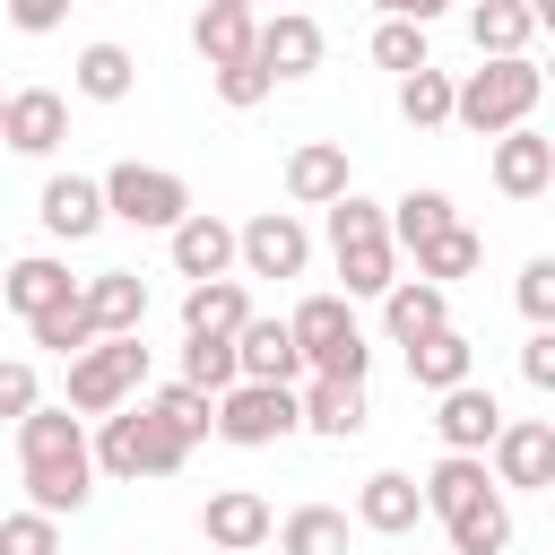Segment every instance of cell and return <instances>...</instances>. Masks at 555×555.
<instances>
[{"label":"cell","mask_w":555,"mask_h":555,"mask_svg":"<svg viewBox=\"0 0 555 555\" xmlns=\"http://www.w3.org/2000/svg\"><path fill=\"white\" fill-rule=\"evenodd\" d=\"M17 477H26V503L35 512H78L87 494H95V442H87V416L61 399V408H35L26 425H17Z\"/></svg>","instance_id":"obj_1"},{"label":"cell","mask_w":555,"mask_h":555,"mask_svg":"<svg viewBox=\"0 0 555 555\" xmlns=\"http://www.w3.org/2000/svg\"><path fill=\"white\" fill-rule=\"evenodd\" d=\"M538 95H546V69L520 52V61H477L468 78H460V130H477V139H503V130H529V113H538Z\"/></svg>","instance_id":"obj_2"},{"label":"cell","mask_w":555,"mask_h":555,"mask_svg":"<svg viewBox=\"0 0 555 555\" xmlns=\"http://www.w3.org/2000/svg\"><path fill=\"white\" fill-rule=\"evenodd\" d=\"M330 260H338V278H347V295H390L399 286V243H390V208H373V199H338L330 208Z\"/></svg>","instance_id":"obj_3"},{"label":"cell","mask_w":555,"mask_h":555,"mask_svg":"<svg viewBox=\"0 0 555 555\" xmlns=\"http://www.w3.org/2000/svg\"><path fill=\"white\" fill-rule=\"evenodd\" d=\"M182 460H191V442H182L147 399H130V408H113V416L95 425V468L121 477V486H139V477H173Z\"/></svg>","instance_id":"obj_4"},{"label":"cell","mask_w":555,"mask_h":555,"mask_svg":"<svg viewBox=\"0 0 555 555\" xmlns=\"http://www.w3.org/2000/svg\"><path fill=\"white\" fill-rule=\"evenodd\" d=\"M286 330H295V347H304L312 373H330V382H364V373H373V347H364L347 295H304V304L286 312Z\"/></svg>","instance_id":"obj_5"},{"label":"cell","mask_w":555,"mask_h":555,"mask_svg":"<svg viewBox=\"0 0 555 555\" xmlns=\"http://www.w3.org/2000/svg\"><path fill=\"white\" fill-rule=\"evenodd\" d=\"M104 208H113L121 225H139V234H173V225L191 217V182H182V173H165V165L121 156V165L104 173Z\"/></svg>","instance_id":"obj_6"},{"label":"cell","mask_w":555,"mask_h":555,"mask_svg":"<svg viewBox=\"0 0 555 555\" xmlns=\"http://www.w3.org/2000/svg\"><path fill=\"white\" fill-rule=\"evenodd\" d=\"M139 382H147V347H139V338H95V347L69 364V408H78V416H113V408L139 399Z\"/></svg>","instance_id":"obj_7"},{"label":"cell","mask_w":555,"mask_h":555,"mask_svg":"<svg viewBox=\"0 0 555 555\" xmlns=\"http://www.w3.org/2000/svg\"><path fill=\"white\" fill-rule=\"evenodd\" d=\"M304 425V390H286V382H234L225 399H217V434L234 442V451H269V442H286Z\"/></svg>","instance_id":"obj_8"},{"label":"cell","mask_w":555,"mask_h":555,"mask_svg":"<svg viewBox=\"0 0 555 555\" xmlns=\"http://www.w3.org/2000/svg\"><path fill=\"white\" fill-rule=\"evenodd\" d=\"M494 486L503 494H546L555 486V416H512L494 434Z\"/></svg>","instance_id":"obj_9"},{"label":"cell","mask_w":555,"mask_h":555,"mask_svg":"<svg viewBox=\"0 0 555 555\" xmlns=\"http://www.w3.org/2000/svg\"><path fill=\"white\" fill-rule=\"evenodd\" d=\"M199 538H208L217 555H260V546L278 538V512H269L251 486H217V494L199 503Z\"/></svg>","instance_id":"obj_10"},{"label":"cell","mask_w":555,"mask_h":555,"mask_svg":"<svg viewBox=\"0 0 555 555\" xmlns=\"http://www.w3.org/2000/svg\"><path fill=\"white\" fill-rule=\"evenodd\" d=\"M243 269H251V278H304V269H312V225H304L295 208H260V217L243 225Z\"/></svg>","instance_id":"obj_11"},{"label":"cell","mask_w":555,"mask_h":555,"mask_svg":"<svg viewBox=\"0 0 555 555\" xmlns=\"http://www.w3.org/2000/svg\"><path fill=\"white\" fill-rule=\"evenodd\" d=\"M416 520H434V512H425V477L373 468V477L356 486V529H373V538H416Z\"/></svg>","instance_id":"obj_12"},{"label":"cell","mask_w":555,"mask_h":555,"mask_svg":"<svg viewBox=\"0 0 555 555\" xmlns=\"http://www.w3.org/2000/svg\"><path fill=\"white\" fill-rule=\"evenodd\" d=\"M173 269L191 278V286H208V278H234V260H243V225H225V217H208V208H191L173 234Z\"/></svg>","instance_id":"obj_13"},{"label":"cell","mask_w":555,"mask_h":555,"mask_svg":"<svg viewBox=\"0 0 555 555\" xmlns=\"http://www.w3.org/2000/svg\"><path fill=\"white\" fill-rule=\"evenodd\" d=\"M503 425H512V416L494 408V390H486V382H460V390H442V399H434V434H442V451H477V460H486Z\"/></svg>","instance_id":"obj_14"},{"label":"cell","mask_w":555,"mask_h":555,"mask_svg":"<svg viewBox=\"0 0 555 555\" xmlns=\"http://www.w3.org/2000/svg\"><path fill=\"white\" fill-rule=\"evenodd\" d=\"M347 191H356V173H347V147H338V139L286 147V199H295V208H338Z\"/></svg>","instance_id":"obj_15"},{"label":"cell","mask_w":555,"mask_h":555,"mask_svg":"<svg viewBox=\"0 0 555 555\" xmlns=\"http://www.w3.org/2000/svg\"><path fill=\"white\" fill-rule=\"evenodd\" d=\"M486 173H494L503 199H538V191H555V139L546 130H503L494 156H486Z\"/></svg>","instance_id":"obj_16"},{"label":"cell","mask_w":555,"mask_h":555,"mask_svg":"<svg viewBox=\"0 0 555 555\" xmlns=\"http://www.w3.org/2000/svg\"><path fill=\"white\" fill-rule=\"evenodd\" d=\"M35 217H43V234L87 243L113 208H104V182H95V173H52V182H43V199H35Z\"/></svg>","instance_id":"obj_17"},{"label":"cell","mask_w":555,"mask_h":555,"mask_svg":"<svg viewBox=\"0 0 555 555\" xmlns=\"http://www.w3.org/2000/svg\"><path fill=\"white\" fill-rule=\"evenodd\" d=\"M382 330H390V347H416V338L451 330V286H434V278H399V286L382 295Z\"/></svg>","instance_id":"obj_18"},{"label":"cell","mask_w":555,"mask_h":555,"mask_svg":"<svg viewBox=\"0 0 555 555\" xmlns=\"http://www.w3.org/2000/svg\"><path fill=\"white\" fill-rule=\"evenodd\" d=\"M234 356H243V382H304L312 364H304V347H295V330L286 321H269V312H251L243 321V338H234Z\"/></svg>","instance_id":"obj_19"},{"label":"cell","mask_w":555,"mask_h":555,"mask_svg":"<svg viewBox=\"0 0 555 555\" xmlns=\"http://www.w3.org/2000/svg\"><path fill=\"white\" fill-rule=\"evenodd\" d=\"M260 69L269 78H312L321 69V17H304V9L260 17Z\"/></svg>","instance_id":"obj_20"},{"label":"cell","mask_w":555,"mask_h":555,"mask_svg":"<svg viewBox=\"0 0 555 555\" xmlns=\"http://www.w3.org/2000/svg\"><path fill=\"white\" fill-rule=\"evenodd\" d=\"M78 295H87V321L104 338H139V321H147V278L139 269H95Z\"/></svg>","instance_id":"obj_21"},{"label":"cell","mask_w":555,"mask_h":555,"mask_svg":"<svg viewBox=\"0 0 555 555\" xmlns=\"http://www.w3.org/2000/svg\"><path fill=\"white\" fill-rule=\"evenodd\" d=\"M191 43H199V61H208V69L260 61V17H251V9H217V0H208V9L191 17Z\"/></svg>","instance_id":"obj_22"},{"label":"cell","mask_w":555,"mask_h":555,"mask_svg":"<svg viewBox=\"0 0 555 555\" xmlns=\"http://www.w3.org/2000/svg\"><path fill=\"white\" fill-rule=\"evenodd\" d=\"M61 139H69V104L52 87H17L9 95V147L17 156H52Z\"/></svg>","instance_id":"obj_23"},{"label":"cell","mask_w":555,"mask_h":555,"mask_svg":"<svg viewBox=\"0 0 555 555\" xmlns=\"http://www.w3.org/2000/svg\"><path fill=\"white\" fill-rule=\"evenodd\" d=\"M0 295H9V312H26V321H35V312L69 304V295H78V278H69L52 251H26V260H9V269H0Z\"/></svg>","instance_id":"obj_24"},{"label":"cell","mask_w":555,"mask_h":555,"mask_svg":"<svg viewBox=\"0 0 555 555\" xmlns=\"http://www.w3.org/2000/svg\"><path fill=\"white\" fill-rule=\"evenodd\" d=\"M243 321H251L243 278H208L182 295V338H243Z\"/></svg>","instance_id":"obj_25"},{"label":"cell","mask_w":555,"mask_h":555,"mask_svg":"<svg viewBox=\"0 0 555 555\" xmlns=\"http://www.w3.org/2000/svg\"><path fill=\"white\" fill-rule=\"evenodd\" d=\"M364 382H330V373H312L304 382V434H321V442H347V434H364Z\"/></svg>","instance_id":"obj_26"},{"label":"cell","mask_w":555,"mask_h":555,"mask_svg":"<svg viewBox=\"0 0 555 555\" xmlns=\"http://www.w3.org/2000/svg\"><path fill=\"white\" fill-rule=\"evenodd\" d=\"M529 35H538L529 0H468V43H477V61H520Z\"/></svg>","instance_id":"obj_27"},{"label":"cell","mask_w":555,"mask_h":555,"mask_svg":"<svg viewBox=\"0 0 555 555\" xmlns=\"http://www.w3.org/2000/svg\"><path fill=\"white\" fill-rule=\"evenodd\" d=\"M442 538H451V555H503V546H512V503H503V486L468 494V503L442 520Z\"/></svg>","instance_id":"obj_28"},{"label":"cell","mask_w":555,"mask_h":555,"mask_svg":"<svg viewBox=\"0 0 555 555\" xmlns=\"http://www.w3.org/2000/svg\"><path fill=\"white\" fill-rule=\"evenodd\" d=\"M408 382L442 399V390H460V382H477V347H468L460 330H434V338H416V347H408Z\"/></svg>","instance_id":"obj_29"},{"label":"cell","mask_w":555,"mask_h":555,"mask_svg":"<svg viewBox=\"0 0 555 555\" xmlns=\"http://www.w3.org/2000/svg\"><path fill=\"white\" fill-rule=\"evenodd\" d=\"M69 87H78L87 104H121V95L139 87V61H130V43H87V52L69 61Z\"/></svg>","instance_id":"obj_30"},{"label":"cell","mask_w":555,"mask_h":555,"mask_svg":"<svg viewBox=\"0 0 555 555\" xmlns=\"http://www.w3.org/2000/svg\"><path fill=\"white\" fill-rule=\"evenodd\" d=\"M451 225H460V208H451V191H434V182L390 199V243H399V251H425V243L451 234Z\"/></svg>","instance_id":"obj_31"},{"label":"cell","mask_w":555,"mask_h":555,"mask_svg":"<svg viewBox=\"0 0 555 555\" xmlns=\"http://www.w3.org/2000/svg\"><path fill=\"white\" fill-rule=\"evenodd\" d=\"M460 113V78L451 69H416V78H399V121L408 130H442Z\"/></svg>","instance_id":"obj_32"},{"label":"cell","mask_w":555,"mask_h":555,"mask_svg":"<svg viewBox=\"0 0 555 555\" xmlns=\"http://www.w3.org/2000/svg\"><path fill=\"white\" fill-rule=\"evenodd\" d=\"M278 555H347V512L330 503H304L278 520Z\"/></svg>","instance_id":"obj_33"},{"label":"cell","mask_w":555,"mask_h":555,"mask_svg":"<svg viewBox=\"0 0 555 555\" xmlns=\"http://www.w3.org/2000/svg\"><path fill=\"white\" fill-rule=\"evenodd\" d=\"M26 330H35V347H52V356H69V364H78V356H87V347L104 338V330L87 321V295H69V304H52V312H35Z\"/></svg>","instance_id":"obj_34"},{"label":"cell","mask_w":555,"mask_h":555,"mask_svg":"<svg viewBox=\"0 0 555 555\" xmlns=\"http://www.w3.org/2000/svg\"><path fill=\"white\" fill-rule=\"evenodd\" d=\"M182 382H191V390H208V399H225V390L243 382L234 338H182Z\"/></svg>","instance_id":"obj_35"},{"label":"cell","mask_w":555,"mask_h":555,"mask_svg":"<svg viewBox=\"0 0 555 555\" xmlns=\"http://www.w3.org/2000/svg\"><path fill=\"white\" fill-rule=\"evenodd\" d=\"M486 269V243L468 234V225H451V234H434L425 251H416V278H434V286H451V278H477Z\"/></svg>","instance_id":"obj_36"},{"label":"cell","mask_w":555,"mask_h":555,"mask_svg":"<svg viewBox=\"0 0 555 555\" xmlns=\"http://www.w3.org/2000/svg\"><path fill=\"white\" fill-rule=\"evenodd\" d=\"M147 408L182 434V442H199V434H217V399L208 390H191V382H165V390H147Z\"/></svg>","instance_id":"obj_37"},{"label":"cell","mask_w":555,"mask_h":555,"mask_svg":"<svg viewBox=\"0 0 555 555\" xmlns=\"http://www.w3.org/2000/svg\"><path fill=\"white\" fill-rule=\"evenodd\" d=\"M373 61H382L390 78H416V69H434V52H425V26H408V17H382V26H373Z\"/></svg>","instance_id":"obj_38"},{"label":"cell","mask_w":555,"mask_h":555,"mask_svg":"<svg viewBox=\"0 0 555 555\" xmlns=\"http://www.w3.org/2000/svg\"><path fill=\"white\" fill-rule=\"evenodd\" d=\"M0 555H61V520L35 512V503L9 512V520H0Z\"/></svg>","instance_id":"obj_39"},{"label":"cell","mask_w":555,"mask_h":555,"mask_svg":"<svg viewBox=\"0 0 555 555\" xmlns=\"http://www.w3.org/2000/svg\"><path fill=\"white\" fill-rule=\"evenodd\" d=\"M35 408H43V382H35V364H26V356H0V416H9V425H26Z\"/></svg>","instance_id":"obj_40"},{"label":"cell","mask_w":555,"mask_h":555,"mask_svg":"<svg viewBox=\"0 0 555 555\" xmlns=\"http://www.w3.org/2000/svg\"><path fill=\"white\" fill-rule=\"evenodd\" d=\"M520 312H529V330H555V251H538L529 269H520Z\"/></svg>","instance_id":"obj_41"},{"label":"cell","mask_w":555,"mask_h":555,"mask_svg":"<svg viewBox=\"0 0 555 555\" xmlns=\"http://www.w3.org/2000/svg\"><path fill=\"white\" fill-rule=\"evenodd\" d=\"M208 78H217V104H234V113L269 104V87H278V78H269L260 61H234V69H208Z\"/></svg>","instance_id":"obj_42"},{"label":"cell","mask_w":555,"mask_h":555,"mask_svg":"<svg viewBox=\"0 0 555 555\" xmlns=\"http://www.w3.org/2000/svg\"><path fill=\"white\" fill-rule=\"evenodd\" d=\"M520 382L529 390H555V330H529L520 338Z\"/></svg>","instance_id":"obj_43"},{"label":"cell","mask_w":555,"mask_h":555,"mask_svg":"<svg viewBox=\"0 0 555 555\" xmlns=\"http://www.w3.org/2000/svg\"><path fill=\"white\" fill-rule=\"evenodd\" d=\"M69 9L78 0H9V26L17 35H52V26H69Z\"/></svg>","instance_id":"obj_44"},{"label":"cell","mask_w":555,"mask_h":555,"mask_svg":"<svg viewBox=\"0 0 555 555\" xmlns=\"http://www.w3.org/2000/svg\"><path fill=\"white\" fill-rule=\"evenodd\" d=\"M373 9H382V17H408V26H434L451 0H373Z\"/></svg>","instance_id":"obj_45"},{"label":"cell","mask_w":555,"mask_h":555,"mask_svg":"<svg viewBox=\"0 0 555 555\" xmlns=\"http://www.w3.org/2000/svg\"><path fill=\"white\" fill-rule=\"evenodd\" d=\"M529 17H538V26H546V35H555V0H529Z\"/></svg>","instance_id":"obj_46"},{"label":"cell","mask_w":555,"mask_h":555,"mask_svg":"<svg viewBox=\"0 0 555 555\" xmlns=\"http://www.w3.org/2000/svg\"><path fill=\"white\" fill-rule=\"evenodd\" d=\"M217 9H260V0H217Z\"/></svg>","instance_id":"obj_47"},{"label":"cell","mask_w":555,"mask_h":555,"mask_svg":"<svg viewBox=\"0 0 555 555\" xmlns=\"http://www.w3.org/2000/svg\"><path fill=\"white\" fill-rule=\"evenodd\" d=\"M0 139H9V95H0Z\"/></svg>","instance_id":"obj_48"},{"label":"cell","mask_w":555,"mask_h":555,"mask_svg":"<svg viewBox=\"0 0 555 555\" xmlns=\"http://www.w3.org/2000/svg\"><path fill=\"white\" fill-rule=\"evenodd\" d=\"M546 87H555V61H546Z\"/></svg>","instance_id":"obj_49"},{"label":"cell","mask_w":555,"mask_h":555,"mask_svg":"<svg viewBox=\"0 0 555 555\" xmlns=\"http://www.w3.org/2000/svg\"><path fill=\"white\" fill-rule=\"evenodd\" d=\"M0 304H9V295H0Z\"/></svg>","instance_id":"obj_50"},{"label":"cell","mask_w":555,"mask_h":555,"mask_svg":"<svg viewBox=\"0 0 555 555\" xmlns=\"http://www.w3.org/2000/svg\"><path fill=\"white\" fill-rule=\"evenodd\" d=\"M442 555H451V546H442Z\"/></svg>","instance_id":"obj_51"},{"label":"cell","mask_w":555,"mask_h":555,"mask_svg":"<svg viewBox=\"0 0 555 555\" xmlns=\"http://www.w3.org/2000/svg\"><path fill=\"white\" fill-rule=\"evenodd\" d=\"M260 555H269V546H260Z\"/></svg>","instance_id":"obj_52"}]
</instances>
